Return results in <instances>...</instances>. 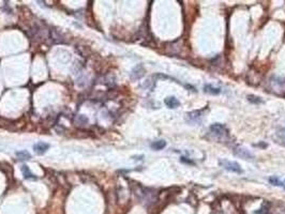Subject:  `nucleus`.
Returning <instances> with one entry per match:
<instances>
[{
	"instance_id": "nucleus-8",
	"label": "nucleus",
	"mask_w": 285,
	"mask_h": 214,
	"mask_svg": "<svg viewBox=\"0 0 285 214\" xmlns=\"http://www.w3.org/2000/svg\"><path fill=\"white\" fill-rule=\"evenodd\" d=\"M276 136L278 138L279 142L285 146V129H279L276 133Z\"/></svg>"
},
{
	"instance_id": "nucleus-13",
	"label": "nucleus",
	"mask_w": 285,
	"mask_h": 214,
	"mask_svg": "<svg viewBox=\"0 0 285 214\" xmlns=\"http://www.w3.org/2000/svg\"><path fill=\"white\" fill-rule=\"evenodd\" d=\"M248 101L251 102V103L253 104H259V103H263V100H261L259 96H256V95H248Z\"/></svg>"
},
{
	"instance_id": "nucleus-11",
	"label": "nucleus",
	"mask_w": 285,
	"mask_h": 214,
	"mask_svg": "<svg viewBox=\"0 0 285 214\" xmlns=\"http://www.w3.org/2000/svg\"><path fill=\"white\" fill-rule=\"evenodd\" d=\"M166 146V141L165 140H158L151 144V148L153 150H162L163 148H165Z\"/></svg>"
},
{
	"instance_id": "nucleus-14",
	"label": "nucleus",
	"mask_w": 285,
	"mask_h": 214,
	"mask_svg": "<svg viewBox=\"0 0 285 214\" xmlns=\"http://www.w3.org/2000/svg\"><path fill=\"white\" fill-rule=\"evenodd\" d=\"M269 182H270L272 185H278V186L282 185V182L277 177H270L269 178Z\"/></svg>"
},
{
	"instance_id": "nucleus-6",
	"label": "nucleus",
	"mask_w": 285,
	"mask_h": 214,
	"mask_svg": "<svg viewBox=\"0 0 285 214\" xmlns=\"http://www.w3.org/2000/svg\"><path fill=\"white\" fill-rule=\"evenodd\" d=\"M201 117H202V111L194 110V111H191V113L187 114V120L189 122H194V121L199 120Z\"/></svg>"
},
{
	"instance_id": "nucleus-9",
	"label": "nucleus",
	"mask_w": 285,
	"mask_h": 214,
	"mask_svg": "<svg viewBox=\"0 0 285 214\" xmlns=\"http://www.w3.org/2000/svg\"><path fill=\"white\" fill-rule=\"evenodd\" d=\"M16 156L18 157V160H29L30 159V153L27 150H22V151H17L16 152Z\"/></svg>"
},
{
	"instance_id": "nucleus-12",
	"label": "nucleus",
	"mask_w": 285,
	"mask_h": 214,
	"mask_svg": "<svg viewBox=\"0 0 285 214\" xmlns=\"http://www.w3.org/2000/svg\"><path fill=\"white\" fill-rule=\"evenodd\" d=\"M205 91L210 94H214V95H217V94H219L221 92V89L220 88H215V87H212L211 85H206L205 86Z\"/></svg>"
},
{
	"instance_id": "nucleus-2",
	"label": "nucleus",
	"mask_w": 285,
	"mask_h": 214,
	"mask_svg": "<svg viewBox=\"0 0 285 214\" xmlns=\"http://www.w3.org/2000/svg\"><path fill=\"white\" fill-rule=\"evenodd\" d=\"M234 154L238 157H241V159H245V160H253L254 159V155L249 151L248 149L243 147H236L234 149Z\"/></svg>"
},
{
	"instance_id": "nucleus-4",
	"label": "nucleus",
	"mask_w": 285,
	"mask_h": 214,
	"mask_svg": "<svg viewBox=\"0 0 285 214\" xmlns=\"http://www.w3.org/2000/svg\"><path fill=\"white\" fill-rule=\"evenodd\" d=\"M48 148H50V145L46 144V142H42V141H41V142H37V144L33 146V150L37 152V154L42 155V154H44L46 151H47Z\"/></svg>"
},
{
	"instance_id": "nucleus-15",
	"label": "nucleus",
	"mask_w": 285,
	"mask_h": 214,
	"mask_svg": "<svg viewBox=\"0 0 285 214\" xmlns=\"http://www.w3.org/2000/svg\"><path fill=\"white\" fill-rule=\"evenodd\" d=\"M284 188H285V183H284Z\"/></svg>"
},
{
	"instance_id": "nucleus-5",
	"label": "nucleus",
	"mask_w": 285,
	"mask_h": 214,
	"mask_svg": "<svg viewBox=\"0 0 285 214\" xmlns=\"http://www.w3.org/2000/svg\"><path fill=\"white\" fill-rule=\"evenodd\" d=\"M164 103L165 105L168 107V108H177L179 105H180V102H179L175 96H168L164 100Z\"/></svg>"
},
{
	"instance_id": "nucleus-3",
	"label": "nucleus",
	"mask_w": 285,
	"mask_h": 214,
	"mask_svg": "<svg viewBox=\"0 0 285 214\" xmlns=\"http://www.w3.org/2000/svg\"><path fill=\"white\" fill-rule=\"evenodd\" d=\"M210 131L218 137H225L227 135V129L221 123H214L210 126Z\"/></svg>"
},
{
	"instance_id": "nucleus-10",
	"label": "nucleus",
	"mask_w": 285,
	"mask_h": 214,
	"mask_svg": "<svg viewBox=\"0 0 285 214\" xmlns=\"http://www.w3.org/2000/svg\"><path fill=\"white\" fill-rule=\"evenodd\" d=\"M22 171H23V175H24L25 179H35V177L31 174V171L29 170V168H28L27 165H24V166L22 167Z\"/></svg>"
},
{
	"instance_id": "nucleus-1",
	"label": "nucleus",
	"mask_w": 285,
	"mask_h": 214,
	"mask_svg": "<svg viewBox=\"0 0 285 214\" xmlns=\"http://www.w3.org/2000/svg\"><path fill=\"white\" fill-rule=\"evenodd\" d=\"M220 165L224 168V169L228 170V171L235 172V174H242V169H241L240 165L238 164L237 162H232V160H221Z\"/></svg>"
},
{
	"instance_id": "nucleus-7",
	"label": "nucleus",
	"mask_w": 285,
	"mask_h": 214,
	"mask_svg": "<svg viewBox=\"0 0 285 214\" xmlns=\"http://www.w3.org/2000/svg\"><path fill=\"white\" fill-rule=\"evenodd\" d=\"M144 73H145L144 68L142 65H137L132 72V78L133 79H138V78H140L144 75Z\"/></svg>"
}]
</instances>
